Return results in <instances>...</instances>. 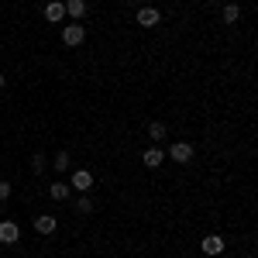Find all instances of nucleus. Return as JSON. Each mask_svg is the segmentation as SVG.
I'll return each instance as SVG.
<instances>
[{
	"label": "nucleus",
	"instance_id": "f03ea898",
	"mask_svg": "<svg viewBox=\"0 0 258 258\" xmlns=\"http://www.w3.org/2000/svg\"><path fill=\"white\" fill-rule=\"evenodd\" d=\"M18 241H21L18 220H0V244H18Z\"/></svg>",
	"mask_w": 258,
	"mask_h": 258
},
{
	"label": "nucleus",
	"instance_id": "7ed1b4c3",
	"mask_svg": "<svg viewBox=\"0 0 258 258\" xmlns=\"http://www.w3.org/2000/svg\"><path fill=\"white\" fill-rule=\"evenodd\" d=\"M169 159H176L179 165H186V162L193 159V145H189V141H176V145L169 148Z\"/></svg>",
	"mask_w": 258,
	"mask_h": 258
},
{
	"label": "nucleus",
	"instance_id": "f257e3e1",
	"mask_svg": "<svg viewBox=\"0 0 258 258\" xmlns=\"http://www.w3.org/2000/svg\"><path fill=\"white\" fill-rule=\"evenodd\" d=\"M62 41H66L69 48H80L83 41H86V31H83V24H66V28H62Z\"/></svg>",
	"mask_w": 258,
	"mask_h": 258
},
{
	"label": "nucleus",
	"instance_id": "423d86ee",
	"mask_svg": "<svg viewBox=\"0 0 258 258\" xmlns=\"http://www.w3.org/2000/svg\"><path fill=\"white\" fill-rule=\"evenodd\" d=\"M200 248H203V255H214V258H217L220 251H224V238L210 234V238H203V241H200Z\"/></svg>",
	"mask_w": 258,
	"mask_h": 258
},
{
	"label": "nucleus",
	"instance_id": "0eeeda50",
	"mask_svg": "<svg viewBox=\"0 0 258 258\" xmlns=\"http://www.w3.org/2000/svg\"><path fill=\"white\" fill-rule=\"evenodd\" d=\"M159 21H162V14L155 11V7H141V11H138V24H141V28H155Z\"/></svg>",
	"mask_w": 258,
	"mask_h": 258
},
{
	"label": "nucleus",
	"instance_id": "6e6552de",
	"mask_svg": "<svg viewBox=\"0 0 258 258\" xmlns=\"http://www.w3.org/2000/svg\"><path fill=\"white\" fill-rule=\"evenodd\" d=\"M86 11H90V4H86V0H66V14H69L73 21L86 18Z\"/></svg>",
	"mask_w": 258,
	"mask_h": 258
},
{
	"label": "nucleus",
	"instance_id": "4468645a",
	"mask_svg": "<svg viewBox=\"0 0 258 258\" xmlns=\"http://www.w3.org/2000/svg\"><path fill=\"white\" fill-rule=\"evenodd\" d=\"M73 155H69V152H59V155H55V162H52V165H55V169H59V172H66V169H69V165H73Z\"/></svg>",
	"mask_w": 258,
	"mask_h": 258
},
{
	"label": "nucleus",
	"instance_id": "2eb2a0df",
	"mask_svg": "<svg viewBox=\"0 0 258 258\" xmlns=\"http://www.w3.org/2000/svg\"><path fill=\"white\" fill-rule=\"evenodd\" d=\"M31 172H35V176L45 172V155H31Z\"/></svg>",
	"mask_w": 258,
	"mask_h": 258
},
{
	"label": "nucleus",
	"instance_id": "a211bd4d",
	"mask_svg": "<svg viewBox=\"0 0 258 258\" xmlns=\"http://www.w3.org/2000/svg\"><path fill=\"white\" fill-rule=\"evenodd\" d=\"M4 83H7V80H4V73H0V90H4Z\"/></svg>",
	"mask_w": 258,
	"mask_h": 258
},
{
	"label": "nucleus",
	"instance_id": "f8f14e48",
	"mask_svg": "<svg viewBox=\"0 0 258 258\" xmlns=\"http://www.w3.org/2000/svg\"><path fill=\"white\" fill-rule=\"evenodd\" d=\"M148 135H152V141H162L165 135H169V127H165L162 120H152V124H148Z\"/></svg>",
	"mask_w": 258,
	"mask_h": 258
},
{
	"label": "nucleus",
	"instance_id": "dca6fc26",
	"mask_svg": "<svg viewBox=\"0 0 258 258\" xmlns=\"http://www.w3.org/2000/svg\"><path fill=\"white\" fill-rule=\"evenodd\" d=\"M90 210H93V200H90V197H83L80 203H76V214H90Z\"/></svg>",
	"mask_w": 258,
	"mask_h": 258
},
{
	"label": "nucleus",
	"instance_id": "20e7f679",
	"mask_svg": "<svg viewBox=\"0 0 258 258\" xmlns=\"http://www.w3.org/2000/svg\"><path fill=\"white\" fill-rule=\"evenodd\" d=\"M55 227H59V220L52 217V214H38V217H35V231H38L41 238H48V234H55Z\"/></svg>",
	"mask_w": 258,
	"mask_h": 258
},
{
	"label": "nucleus",
	"instance_id": "1a4fd4ad",
	"mask_svg": "<svg viewBox=\"0 0 258 258\" xmlns=\"http://www.w3.org/2000/svg\"><path fill=\"white\" fill-rule=\"evenodd\" d=\"M141 162H145V165H148V169H159L162 162H165V152H162L159 145H155V148H148V152H145V155H141Z\"/></svg>",
	"mask_w": 258,
	"mask_h": 258
},
{
	"label": "nucleus",
	"instance_id": "f3484780",
	"mask_svg": "<svg viewBox=\"0 0 258 258\" xmlns=\"http://www.w3.org/2000/svg\"><path fill=\"white\" fill-rule=\"evenodd\" d=\"M11 197V182H4V179H0V200H7Z\"/></svg>",
	"mask_w": 258,
	"mask_h": 258
},
{
	"label": "nucleus",
	"instance_id": "9d476101",
	"mask_svg": "<svg viewBox=\"0 0 258 258\" xmlns=\"http://www.w3.org/2000/svg\"><path fill=\"white\" fill-rule=\"evenodd\" d=\"M45 18H48V21H62V18H66V4L48 0V4H45Z\"/></svg>",
	"mask_w": 258,
	"mask_h": 258
},
{
	"label": "nucleus",
	"instance_id": "ddd939ff",
	"mask_svg": "<svg viewBox=\"0 0 258 258\" xmlns=\"http://www.w3.org/2000/svg\"><path fill=\"white\" fill-rule=\"evenodd\" d=\"M224 21H227V24H238L241 21V7L238 4H227V7H224Z\"/></svg>",
	"mask_w": 258,
	"mask_h": 258
},
{
	"label": "nucleus",
	"instance_id": "39448f33",
	"mask_svg": "<svg viewBox=\"0 0 258 258\" xmlns=\"http://www.w3.org/2000/svg\"><path fill=\"white\" fill-rule=\"evenodd\" d=\"M73 189H80V193H90V189H93V172H90V169H80V172H73Z\"/></svg>",
	"mask_w": 258,
	"mask_h": 258
},
{
	"label": "nucleus",
	"instance_id": "9b49d317",
	"mask_svg": "<svg viewBox=\"0 0 258 258\" xmlns=\"http://www.w3.org/2000/svg\"><path fill=\"white\" fill-rule=\"evenodd\" d=\"M48 197L55 200V203L69 200V182H52V186H48Z\"/></svg>",
	"mask_w": 258,
	"mask_h": 258
}]
</instances>
